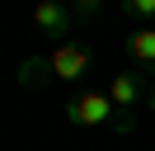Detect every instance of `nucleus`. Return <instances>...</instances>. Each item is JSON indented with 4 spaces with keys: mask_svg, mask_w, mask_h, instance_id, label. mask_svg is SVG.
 <instances>
[{
    "mask_svg": "<svg viewBox=\"0 0 155 151\" xmlns=\"http://www.w3.org/2000/svg\"><path fill=\"white\" fill-rule=\"evenodd\" d=\"M122 14L127 19H141V28L155 24V0H122Z\"/></svg>",
    "mask_w": 155,
    "mask_h": 151,
    "instance_id": "7",
    "label": "nucleus"
},
{
    "mask_svg": "<svg viewBox=\"0 0 155 151\" xmlns=\"http://www.w3.org/2000/svg\"><path fill=\"white\" fill-rule=\"evenodd\" d=\"M122 47H127V57H132L141 71H155V24L150 28H132Z\"/></svg>",
    "mask_w": 155,
    "mask_h": 151,
    "instance_id": "5",
    "label": "nucleus"
},
{
    "mask_svg": "<svg viewBox=\"0 0 155 151\" xmlns=\"http://www.w3.org/2000/svg\"><path fill=\"white\" fill-rule=\"evenodd\" d=\"M150 109H155V94H150Z\"/></svg>",
    "mask_w": 155,
    "mask_h": 151,
    "instance_id": "8",
    "label": "nucleus"
},
{
    "mask_svg": "<svg viewBox=\"0 0 155 151\" xmlns=\"http://www.w3.org/2000/svg\"><path fill=\"white\" fill-rule=\"evenodd\" d=\"M47 61H52V80H61V85H80L89 76V66H94V43H61L57 52H47Z\"/></svg>",
    "mask_w": 155,
    "mask_h": 151,
    "instance_id": "3",
    "label": "nucleus"
},
{
    "mask_svg": "<svg viewBox=\"0 0 155 151\" xmlns=\"http://www.w3.org/2000/svg\"><path fill=\"white\" fill-rule=\"evenodd\" d=\"M75 19H80L75 9L57 5V0H38V5H33V28H38V33H47V38H66ZM66 43H71V38H66Z\"/></svg>",
    "mask_w": 155,
    "mask_h": 151,
    "instance_id": "4",
    "label": "nucleus"
},
{
    "mask_svg": "<svg viewBox=\"0 0 155 151\" xmlns=\"http://www.w3.org/2000/svg\"><path fill=\"white\" fill-rule=\"evenodd\" d=\"M66 123L71 128H117L122 132V118H117L108 90H80L75 99L66 104Z\"/></svg>",
    "mask_w": 155,
    "mask_h": 151,
    "instance_id": "1",
    "label": "nucleus"
},
{
    "mask_svg": "<svg viewBox=\"0 0 155 151\" xmlns=\"http://www.w3.org/2000/svg\"><path fill=\"white\" fill-rule=\"evenodd\" d=\"M104 90H108V99H113L117 118H122V132H132L136 109H141V104H150V94H146V76H141V71H113Z\"/></svg>",
    "mask_w": 155,
    "mask_h": 151,
    "instance_id": "2",
    "label": "nucleus"
},
{
    "mask_svg": "<svg viewBox=\"0 0 155 151\" xmlns=\"http://www.w3.org/2000/svg\"><path fill=\"white\" fill-rule=\"evenodd\" d=\"M52 80V61L47 57H28V61H19V85L24 90H38V85Z\"/></svg>",
    "mask_w": 155,
    "mask_h": 151,
    "instance_id": "6",
    "label": "nucleus"
}]
</instances>
